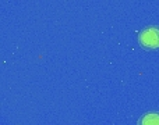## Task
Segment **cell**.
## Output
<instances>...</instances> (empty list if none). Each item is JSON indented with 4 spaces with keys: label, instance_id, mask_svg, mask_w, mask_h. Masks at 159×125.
I'll return each instance as SVG.
<instances>
[{
    "label": "cell",
    "instance_id": "obj_1",
    "mask_svg": "<svg viewBox=\"0 0 159 125\" xmlns=\"http://www.w3.org/2000/svg\"><path fill=\"white\" fill-rule=\"evenodd\" d=\"M138 42L143 47L151 50L159 47V27H148L138 33Z\"/></svg>",
    "mask_w": 159,
    "mask_h": 125
},
{
    "label": "cell",
    "instance_id": "obj_2",
    "mask_svg": "<svg viewBox=\"0 0 159 125\" xmlns=\"http://www.w3.org/2000/svg\"><path fill=\"white\" fill-rule=\"evenodd\" d=\"M138 125H159V114L158 113H148L141 117Z\"/></svg>",
    "mask_w": 159,
    "mask_h": 125
}]
</instances>
